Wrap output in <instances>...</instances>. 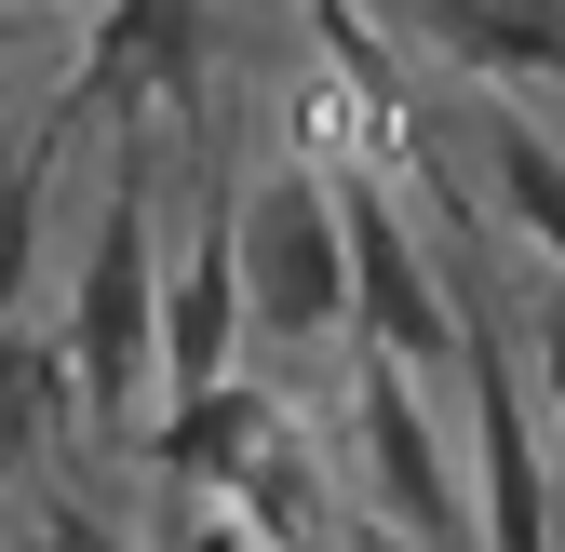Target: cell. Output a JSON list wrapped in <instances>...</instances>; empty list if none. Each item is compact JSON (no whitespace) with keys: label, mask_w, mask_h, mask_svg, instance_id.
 I'll use <instances>...</instances> for the list:
<instances>
[{"label":"cell","mask_w":565,"mask_h":552,"mask_svg":"<svg viewBox=\"0 0 565 552\" xmlns=\"http://www.w3.org/2000/svg\"><path fill=\"white\" fill-rule=\"evenodd\" d=\"M230 269H243V323L256 337H323V323H350V189H323L310 162L256 176L243 216H230Z\"/></svg>","instance_id":"6da1fadb"},{"label":"cell","mask_w":565,"mask_h":552,"mask_svg":"<svg viewBox=\"0 0 565 552\" xmlns=\"http://www.w3.org/2000/svg\"><path fill=\"white\" fill-rule=\"evenodd\" d=\"M82 378L95 404H135V378L162 364V269H149V202H135V176L108 189V230H95V269H82Z\"/></svg>","instance_id":"7a4b0ae2"},{"label":"cell","mask_w":565,"mask_h":552,"mask_svg":"<svg viewBox=\"0 0 565 552\" xmlns=\"http://www.w3.org/2000/svg\"><path fill=\"white\" fill-rule=\"evenodd\" d=\"M350 323L377 337V364H458L471 337H458V310H445V284H431V256L404 243V216L377 189H350Z\"/></svg>","instance_id":"3957f363"},{"label":"cell","mask_w":565,"mask_h":552,"mask_svg":"<svg viewBox=\"0 0 565 552\" xmlns=\"http://www.w3.org/2000/svg\"><path fill=\"white\" fill-rule=\"evenodd\" d=\"M471 458H484V552H552V445L525 432V378L512 351L471 337Z\"/></svg>","instance_id":"277c9868"},{"label":"cell","mask_w":565,"mask_h":552,"mask_svg":"<svg viewBox=\"0 0 565 552\" xmlns=\"http://www.w3.org/2000/svg\"><path fill=\"white\" fill-rule=\"evenodd\" d=\"M364 458H377V499L458 552V499H445V458H431V418H417L404 364H377V378H364Z\"/></svg>","instance_id":"5b68a950"},{"label":"cell","mask_w":565,"mask_h":552,"mask_svg":"<svg viewBox=\"0 0 565 552\" xmlns=\"http://www.w3.org/2000/svg\"><path fill=\"white\" fill-rule=\"evenodd\" d=\"M282 432V404L269 391H243V378H216V391H175V418H162V471H175V486H243V471H256V445Z\"/></svg>","instance_id":"8992f818"},{"label":"cell","mask_w":565,"mask_h":552,"mask_svg":"<svg viewBox=\"0 0 565 552\" xmlns=\"http://www.w3.org/2000/svg\"><path fill=\"white\" fill-rule=\"evenodd\" d=\"M175 82H202V0H108L82 95H175Z\"/></svg>","instance_id":"52a82bcc"},{"label":"cell","mask_w":565,"mask_h":552,"mask_svg":"<svg viewBox=\"0 0 565 552\" xmlns=\"http://www.w3.org/2000/svg\"><path fill=\"white\" fill-rule=\"evenodd\" d=\"M230 323H243V269H230V243L175 284V310H162V378L175 391H216V378H243V351H230Z\"/></svg>","instance_id":"ba28073f"},{"label":"cell","mask_w":565,"mask_h":552,"mask_svg":"<svg viewBox=\"0 0 565 552\" xmlns=\"http://www.w3.org/2000/svg\"><path fill=\"white\" fill-rule=\"evenodd\" d=\"M484 176H499V202L525 216V243L565 269V149H552L539 121H499V135H484Z\"/></svg>","instance_id":"9c48e42d"},{"label":"cell","mask_w":565,"mask_h":552,"mask_svg":"<svg viewBox=\"0 0 565 552\" xmlns=\"http://www.w3.org/2000/svg\"><path fill=\"white\" fill-rule=\"evenodd\" d=\"M54 418H67V378H54V351L41 337H0V486L54 445Z\"/></svg>","instance_id":"30bf717a"},{"label":"cell","mask_w":565,"mask_h":552,"mask_svg":"<svg viewBox=\"0 0 565 552\" xmlns=\"http://www.w3.org/2000/svg\"><path fill=\"white\" fill-rule=\"evenodd\" d=\"M28 230H41V162L0 176V297H14V269H28Z\"/></svg>","instance_id":"8fae6325"},{"label":"cell","mask_w":565,"mask_h":552,"mask_svg":"<svg viewBox=\"0 0 565 552\" xmlns=\"http://www.w3.org/2000/svg\"><path fill=\"white\" fill-rule=\"evenodd\" d=\"M539 391H552V432H565V297L539 310Z\"/></svg>","instance_id":"7c38bea8"},{"label":"cell","mask_w":565,"mask_h":552,"mask_svg":"<svg viewBox=\"0 0 565 552\" xmlns=\"http://www.w3.org/2000/svg\"><path fill=\"white\" fill-rule=\"evenodd\" d=\"M54 552H121V539H108V526H82V512H67V526H54Z\"/></svg>","instance_id":"4fadbf2b"},{"label":"cell","mask_w":565,"mask_h":552,"mask_svg":"<svg viewBox=\"0 0 565 552\" xmlns=\"http://www.w3.org/2000/svg\"><path fill=\"white\" fill-rule=\"evenodd\" d=\"M350 552H391V539H350Z\"/></svg>","instance_id":"5bb4252c"},{"label":"cell","mask_w":565,"mask_h":552,"mask_svg":"<svg viewBox=\"0 0 565 552\" xmlns=\"http://www.w3.org/2000/svg\"><path fill=\"white\" fill-rule=\"evenodd\" d=\"M41 552H54V539H41Z\"/></svg>","instance_id":"9a60e30c"}]
</instances>
